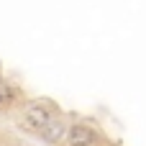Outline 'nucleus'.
I'll list each match as a JSON object with an SVG mask.
<instances>
[{
    "instance_id": "20e7f679",
    "label": "nucleus",
    "mask_w": 146,
    "mask_h": 146,
    "mask_svg": "<svg viewBox=\"0 0 146 146\" xmlns=\"http://www.w3.org/2000/svg\"><path fill=\"white\" fill-rule=\"evenodd\" d=\"M13 98H15V90H13L10 85L0 82V105H10V103H13Z\"/></svg>"
},
{
    "instance_id": "7ed1b4c3",
    "label": "nucleus",
    "mask_w": 146,
    "mask_h": 146,
    "mask_svg": "<svg viewBox=\"0 0 146 146\" xmlns=\"http://www.w3.org/2000/svg\"><path fill=\"white\" fill-rule=\"evenodd\" d=\"M44 136H46L49 141H56V136H62V123H59L56 118H51L49 126L44 128Z\"/></svg>"
},
{
    "instance_id": "f03ea898",
    "label": "nucleus",
    "mask_w": 146,
    "mask_h": 146,
    "mask_svg": "<svg viewBox=\"0 0 146 146\" xmlns=\"http://www.w3.org/2000/svg\"><path fill=\"white\" fill-rule=\"evenodd\" d=\"M67 139H69L72 146H92L98 141V133L92 128H87V126H72L69 133H67Z\"/></svg>"
},
{
    "instance_id": "f257e3e1",
    "label": "nucleus",
    "mask_w": 146,
    "mask_h": 146,
    "mask_svg": "<svg viewBox=\"0 0 146 146\" xmlns=\"http://www.w3.org/2000/svg\"><path fill=\"white\" fill-rule=\"evenodd\" d=\"M23 118H26L33 128H38V131H44V128L49 126V121H51L49 110H46L44 105H38V103H28L26 110H23Z\"/></svg>"
}]
</instances>
